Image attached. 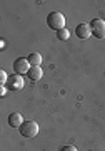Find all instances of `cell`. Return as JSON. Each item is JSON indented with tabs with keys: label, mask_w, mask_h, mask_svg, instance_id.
Here are the masks:
<instances>
[{
	"label": "cell",
	"mask_w": 105,
	"mask_h": 151,
	"mask_svg": "<svg viewBox=\"0 0 105 151\" xmlns=\"http://www.w3.org/2000/svg\"><path fill=\"white\" fill-rule=\"evenodd\" d=\"M47 25L52 30H62V29H65V17H63V14H60V12H50L47 17Z\"/></svg>",
	"instance_id": "cell-1"
},
{
	"label": "cell",
	"mask_w": 105,
	"mask_h": 151,
	"mask_svg": "<svg viewBox=\"0 0 105 151\" xmlns=\"http://www.w3.org/2000/svg\"><path fill=\"white\" fill-rule=\"evenodd\" d=\"M18 131L23 138H35L38 134V124L35 121H23V124L18 128Z\"/></svg>",
	"instance_id": "cell-2"
},
{
	"label": "cell",
	"mask_w": 105,
	"mask_h": 151,
	"mask_svg": "<svg viewBox=\"0 0 105 151\" xmlns=\"http://www.w3.org/2000/svg\"><path fill=\"white\" fill-rule=\"evenodd\" d=\"M90 29L95 39H105V22L102 19H94L90 22Z\"/></svg>",
	"instance_id": "cell-3"
},
{
	"label": "cell",
	"mask_w": 105,
	"mask_h": 151,
	"mask_svg": "<svg viewBox=\"0 0 105 151\" xmlns=\"http://www.w3.org/2000/svg\"><path fill=\"white\" fill-rule=\"evenodd\" d=\"M32 65L28 64V60L23 59V57H17L13 60V70H15V74L22 76V74H28V70H30Z\"/></svg>",
	"instance_id": "cell-4"
},
{
	"label": "cell",
	"mask_w": 105,
	"mask_h": 151,
	"mask_svg": "<svg viewBox=\"0 0 105 151\" xmlns=\"http://www.w3.org/2000/svg\"><path fill=\"white\" fill-rule=\"evenodd\" d=\"M7 84H9V89L10 91H20V89H23V77L18 74H12L10 77H9V81H7Z\"/></svg>",
	"instance_id": "cell-5"
},
{
	"label": "cell",
	"mask_w": 105,
	"mask_h": 151,
	"mask_svg": "<svg viewBox=\"0 0 105 151\" xmlns=\"http://www.w3.org/2000/svg\"><path fill=\"white\" fill-rule=\"evenodd\" d=\"M75 34H77V37L85 40V39H89L92 35V29H90V24H79L77 27H75Z\"/></svg>",
	"instance_id": "cell-6"
},
{
	"label": "cell",
	"mask_w": 105,
	"mask_h": 151,
	"mask_svg": "<svg viewBox=\"0 0 105 151\" xmlns=\"http://www.w3.org/2000/svg\"><path fill=\"white\" fill-rule=\"evenodd\" d=\"M28 79H30V81H40V79H42V76H43V70L40 69V65H32L30 67V70H28Z\"/></svg>",
	"instance_id": "cell-7"
},
{
	"label": "cell",
	"mask_w": 105,
	"mask_h": 151,
	"mask_svg": "<svg viewBox=\"0 0 105 151\" xmlns=\"http://www.w3.org/2000/svg\"><path fill=\"white\" fill-rule=\"evenodd\" d=\"M9 124H10L12 128H20L22 124H23V118H22L20 113H12L9 116Z\"/></svg>",
	"instance_id": "cell-8"
},
{
	"label": "cell",
	"mask_w": 105,
	"mask_h": 151,
	"mask_svg": "<svg viewBox=\"0 0 105 151\" xmlns=\"http://www.w3.org/2000/svg\"><path fill=\"white\" fill-rule=\"evenodd\" d=\"M27 60H28L30 65H40L42 64V55L38 54V52H33V54H30L27 57Z\"/></svg>",
	"instance_id": "cell-9"
},
{
	"label": "cell",
	"mask_w": 105,
	"mask_h": 151,
	"mask_svg": "<svg viewBox=\"0 0 105 151\" xmlns=\"http://www.w3.org/2000/svg\"><path fill=\"white\" fill-rule=\"evenodd\" d=\"M68 37H70L68 29H62V30H58V32H57V39H58V40H68Z\"/></svg>",
	"instance_id": "cell-10"
},
{
	"label": "cell",
	"mask_w": 105,
	"mask_h": 151,
	"mask_svg": "<svg viewBox=\"0 0 105 151\" xmlns=\"http://www.w3.org/2000/svg\"><path fill=\"white\" fill-rule=\"evenodd\" d=\"M7 81H9V76H7V72L4 69H0V86L7 84Z\"/></svg>",
	"instance_id": "cell-11"
},
{
	"label": "cell",
	"mask_w": 105,
	"mask_h": 151,
	"mask_svg": "<svg viewBox=\"0 0 105 151\" xmlns=\"http://www.w3.org/2000/svg\"><path fill=\"white\" fill-rule=\"evenodd\" d=\"M60 151H77V148H75V146L67 145V146H63V148H60Z\"/></svg>",
	"instance_id": "cell-12"
},
{
	"label": "cell",
	"mask_w": 105,
	"mask_h": 151,
	"mask_svg": "<svg viewBox=\"0 0 105 151\" xmlns=\"http://www.w3.org/2000/svg\"><path fill=\"white\" fill-rule=\"evenodd\" d=\"M5 92H7L5 86H0V97H4V96H5Z\"/></svg>",
	"instance_id": "cell-13"
}]
</instances>
